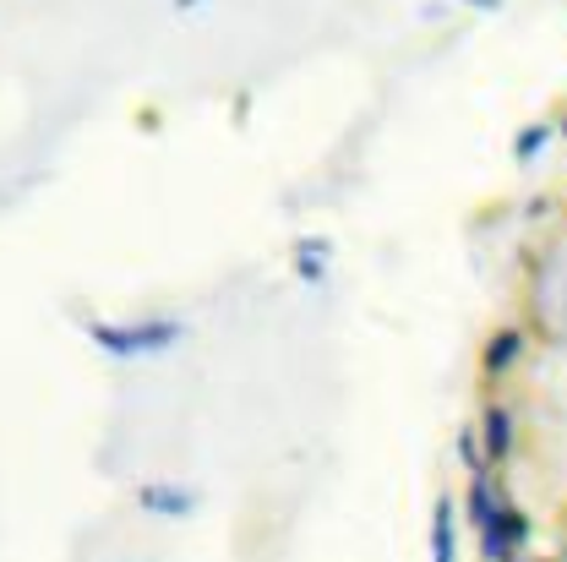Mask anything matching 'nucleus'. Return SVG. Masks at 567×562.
Instances as JSON below:
<instances>
[{
    "label": "nucleus",
    "instance_id": "f257e3e1",
    "mask_svg": "<svg viewBox=\"0 0 567 562\" xmlns=\"http://www.w3.org/2000/svg\"><path fill=\"white\" fill-rule=\"evenodd\" d=\"M481 562H567V186L529 224L470 426Z\"/></svg>",
    "mask_w": 567,
    "mask_h": 562
}]
</instances>
